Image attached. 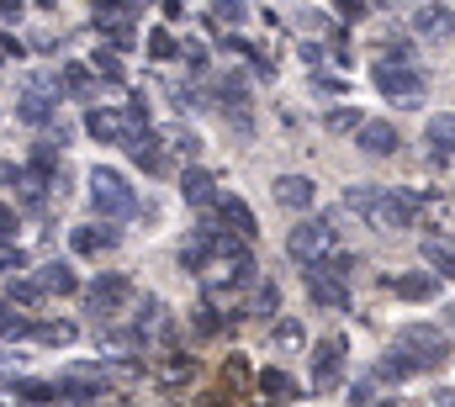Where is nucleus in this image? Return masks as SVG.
<instances>
[{
    "mask_svg": "<svg viewBox=\"0 0 455 407\" xmlns=\"http://www.w3.org/2000/svg\"><path fill=\"white\" fill-rule=\"evenodd\" d=\"M180 196H186V206H218V180L202 164H186L180 170Z\"/></svg>",
    "mask_w": 455,
    "mask_h": 407,
    "instance_id": "4468645a",
    "label": "nucleus"
},
{
    "mask_svg": "<svg viewBox=\"0 0 455 407\" xmlns=\"http://www.w3.org/2000/svg\"><path fill=\"white\" fill-rule=\"evenodd\" d=\"M5 291H11V302H21V307H37L48 297V286H43V281H27V275H11Z\"/></svg>",
    "mask_w": 455,
    "mask_h": 407,
    "instance_id": "393cba45",
    "label": "nucleus"
},
{
    "mask_svg": "<svg viewBox=\"0 0 455 407\" xmlns=\"http://www.w3.org/2000/svg\"><path fill=\"white\" fill-rule=\"evenodd\" d=\"M302 64L318 69V64H323V43H302Z\"/></svg>",
    "mask_w": 455,
    "mask_h": 407,
    "instance_id": "ea45409f",
    "label": "nucleus"
},
{
    "mask_svg": "<svg viewBox=\"0 0 455 407\" xmlns=\"http://www.w3.org/2000/svg\"><path fill=\"white\" fill-rule=\"evenodd\" d=\"M11 392H21L27 403H48V397L59 392V381H32V376H27V381H11Z\"/></svg>",
    "mask_w": 455,
    "mask_h": 407,
    "instance_id": "2f4dec72",
    "label": "nucleus"
},
{
    "mask_svg": "<svg viewBox=\"0 0 455 407\" xmlns=\"http://www.w3.org/2000/svg\"><path fill=\"white\" fill-rule=\"evenodd\" d=\"M307 302L329 307V312H349V281L323 265H307Z\"/></svg>",
    "mask_w": 455,
    "mask_h": 407,
    "instance_id": "0eeeda50",
    "label": "nucleus"
},
{
    "mask_svg": "<svg viewBox=\"0 0 455 407\" xmlns=\"http://www.w3.org/2000/svg\"><path fill=\"white\" fill-rule=\"evenodd\" d=\"M403 302H429L435 291H440V270H408V275H392L387 281Z\"/></svg>",
    "mask_w": 455,
    "mask_h": 407,
    "instance_id": "ddd939ff",
    "label": "nucleus"
},
{
    "mask_svg": "<svg viewBox=\"0 0 455 407\" xmlns=\"http://www.w3.org/2000/svg\"><path fill=\"white\" fill-rule=\"evenodd\" d=\"M392 344H403L424 371H435V365L451 355V339H445V328H435V323H403Z\"/></svg>",
    "mask_w": 455,
    "mask_h": 407,
    "instance_id": "20e7f679",
    "label": "nucleus"
},
{
    "mask_svg": "<svg viewBox=\"0 0 455 407\" xmlns=\"http://www.w3.org/2000/svg\"><path fill=\"white\" fill-rule=\"evenodd\" d=\"M53 96H37V91H32V96H21V101H16V116H21V122H32V127H43V122H53Z\"/></svg>",
    "mask_w": 455,
    "mask_h": 407,
    "instance_id": "4be33fe9",
    "label": "nucleus"
},
{
    "mask_svg": "<svg viewBox=\"0 0 455 407\" xmlns=\"http://www.w3.org/2000/svg\"><path fill=\"white\" fill-rule=\"evenodd\" d=\"M344 206L360 211L371 227H387V233H403L419 222V191H381V186H349L344 191Z\"/></svg>",
    "mask_w": 455,
    "mask_h": 407,
    "instance_id": "f257e3e1",
    "label": "nucleus"
},
{
    "mask_svg": "<svg viewBox=\"0 0 455 407\" xmlns=\"http://www.w3.org/2000/svg\"><path fill=\"white\" fill-rule=\"evenodd\" d=\"M365 403H371V381H360V387L349 392V407H365Z\"/></svg>",
    "mask_w": 455,
    "mask_h": 407,
    "instance_id": "a19ab883",
    "label": "nucleus"
},
{
    "mask_svg": "<svg viewBox=\"0 0 455 407\" xmlns=\"http://www.w3.org/2000/svg\"><path fill=\"white\" fill-rule=\"evenodd\" d=\"M344 333H329V339H318L313 344V387L318 392H334L339 387V376H344Z\"/></svg>",
    "mask_w": 455,
    "mask_h": 407,
    "instance_id": "423d86ee",
    "label": "nucleus"
},
{
    "mask_svg": "<svg viewBox=\"0 0 455 407\" xmlns=\"http://www.w3.org/2000/svg\"><path fill=\"white\" fill-rule=\"evenodd\" d=\"M11 238H16V211L0 206V243H11Z\"/></svg>",
    "mask_w": 455,
    "mask_h": 407,
    "instance_id": "58836bf2",
    "label": "nucleus"
},
{
    "mask_svg": "<svg viewBox=\"0 0 455 407\" xmlns=\"http://www.w3.org/2000/svg\"><path fill=\"white\" fill-rule=\"evenodd\" d=\"M360 122H365V116H360V111H349V106H334V111L323 116V127H329V132H360Z\"/></svg>",
    "mask_w": 455,
    "mask_h": 407,
    "instance_id": "c85d7f7f",
    "label": "nucleus"
},
{
    "mask_svg": "<svg viewBox=\"0 0 455 407\" xmlns=\"http://www.w3.org/2000/svg\"><path fill=\"white\" fill-rule=\"evenodd\" d=\"M275 307H281V286L270 281V286H254V312L259 317H275Z\"/></svg>",
    "mask_w": 455,
    "mask_h": 407,
    "instance_id": "473e14b6",
    "label": "nucleus"
},
{
    "mask_svg": "<svg viewBox=\"0 0 455 407\" xmlns=\"http://www.w3.org/2000/svg\"><path fill=\"white\" fill-rule=\"evenodd\" d=\"M91 206L101 211V217H127L132 206H138V191H132V180L112 170V164H96L91 170Z\"/></svg>",
    "mask_w": 455,
    "mask_h": 407,
    "instance_id": "f03ea898",
    "label": "nucleus"
},
{
    "mask_svg": "<svg viewBox=\"0 0 455 407\" xmlns=\"http://www.w3.org/2000/svg\"><path fill=\"white\" fill-rule=\"evenodd\" d=\"M381 53H387V59H397V64H408V59H413V43H408V37H397V32H387V37H381Z\"/></svg>",
    "mask_w": 455,
    "mask_h": 407,
    "instance_id": "72a5a7b5",
    "label": "nucleus"
},
{
    "mask_svg": "<svg viewBox=\"0 0 455 407\" xmlns=\"http://www.w3.org/2000/svg\"><path fill=\"white\" fill-rule=\"evenodd\" d=\"M218 217H223V227L233 233H243V238H254L259 233V222H254V211L238 202V196H218Z\"/></svg>",
    "mask_w": 455,
    "mask_h": 407,
    "instance_id": "a211bd4d",
    "label": "nucleus"
},
{
    "mask_svg": "<svg viewBox=\"0 0 455 407\" xmlns=\"http://www.w3.org/2000/svg\"><path fill=\"white\" fill-rule=\"evenodd\" d=\"M218 21H243V0H218Z\"/></svg>",
    "mask_w": 455,
    "mask_h": 407,
    "instance_id": "e433bc0d",
    "label": "nucleus"
},
{
    "mask_svg": "<svg viewBox=\"0 0 455 407\" xmlns=\"http://www.w3.org/2000/svg\"><path fill=\"white\" fill-rule=\"evenodd\" d=\"M170 148H175L180 159H196V154H202V138H196L191 127H170Z\"/></svg>",
    "mask_w": 455,
    "mask_h": 407,
    "instance_id": "7c9ffc66",
    "label": "nucleus"
},
{
    "mask_svg": "<svg viewBox=\"0 0 455 407\" xmlns=\"http://www.w3.org/2000/svg\"><path fill=\"white\" fill-rule=\"evenodd\" d=\"M175 53H180V43H175L164 27H154V32H148V59H159V64H164V59H175Z\"/></svg>",
    "mask_w": 455,
    "mask_h": 407,
    "instance_id": "c756f323",
    "label": "nucleus"
},
{
    "mask_svg": "<svg viewBox=\"0 0 455 407\" xmlns=\"http://www.w3.org/2000/svg\"><path fill=\"white\" fill-rule=\"evenodd\" d=\"M297 344H302V323H291V317L275 323V349H297Z\"/></svg>",
    "mask_w": 455,
    "mask_h": 407,
    "instance_id": "f704fd0d",
    "label": "nucleus"
},
{
    "mask_svg": "<svg viewBox=\"0 0 455 407\" xmlns=\"http://www.w3.org/2000/svg\"><path fill=\"white\" fill-rule=\"evenodd\" d=\"M419 371H424V365H419L403 344H392V349L376 360V376H381V381H408V376H419Z\"/></svg>",
    "mask_w": 455,
    "mask_h": 407,
    "instance_id": "dca6fc26",
    "label": "nucleus"
},
{
    "mask_svg": "<svg viewBox=\"0 0 455 407\" xmlns=\"http://www.w3.org/2000/svg\"><path fill=\"white\" fill-rule=\"evenodd\" d=\"M259 392H265L270 403H297V397H302L297 381H291L286 371H259Z\"/></svg>",
    "mask_w": 455,
    "mask_h": 407,
    "instance_id": "aec40b11",
    "label": "nucleus"
},
{
    "mask_svg": "<svg viewBox=\"0 0 455 407\" xmlns=\"http://www.w3.org/2000/svg\"><path fill=\"white\" fill-rule=\"evenodd\" d=\"M355 143H360V154H371V159H392L403 138H397V127H392V122H381V116H365Z\"/></svg>",
    "mask_w": 455,
    "mask_h": 407,
    "instance_id": "1a4fd4ad",
    "label": "nucleus"
},
{
    "mask_svg": "<svg viewBox=\"0 0 455 407\" xmlns=\"http://www.w3.org/2000/svg\"><path fill=\"white\" fill-rule=\"evenodd\" d=\"M0 16H21V0H0Z\"/></svg>",
    "mask_w": 455,
    "mask_h": 407,
    "instance_id": "79ce46f5",
    "label": "nucleus"
},
{
    "mask_svg": "<svg viewBox=\"0 0 455 407\" xmlns=\"http://www.w3.org/2000/svg\"><path fill=\"white\" fill-rule=\"evenodd\" d=\"M107 392V376L96 365H69L59 376V397H101Z\"/></svg>",
    "mask_w": 455,
    "mask_h": 407,
    "instance_id": "9b49d317",
    "label": "nucleus"
},
{
    "mask_svg": "<svg viewBox=\"0 0 455 407\" xmlns=\"http://www.w3.org/2000/svg\"><path fill=\"white\" fill-rule=\"evenodd\" d=\"M424 259L440 275H455V238H424Z\"/></svg>",
    "mask_w": 455,
    "mask_h": 407,
    "instance_id": "5701e85b",
    "label": "nucleus"
},
{
    "mask_svg": "<svg viewBox=\"0 0 455 407\" xmlns=\"http://www.w3.org/2000/svg\"><path fill=\"white\" fill-rule=\"evenodd\" d=\"M376 91H381L392 106H419V101H424V75H419V69H408V64L381 59V64H376Z\"/></svg>",
    "mask_w": 455,
    "mask_h": 407,
    "instance_id": "39448f33",
    "label": "nucleus"
},
{
    "mask_svg": "<svg viewBox=\"0 0 455 407\" xmlns=\"http://www.w3.org/2000/svg\"><path fill=\"white\" fill-rule=\"evenodd\" d=\"M75 254H96V249H116V227H75L69 233Z\"/></svg>",
    "mask_w": 455,
    "mask_h": 407,
    "instance_id": "6ab92c4d",
    "label": "nucleus"
},
{
    "mask_svg": "<svg viewBox=\"0 0 455 407\" xmlns=\"http://www.w3.org/2000/svg\"><path fill=\"white\" fill-rule=\"evenodd\" d=\"M37 281H43L48 291H59V297H64V291H80V275H75V270H69L64 259H53V265H43V270H37Z\"/></svg>",
    "mask_w": 455,
    "mask_h": 407,
    "instance_id": "412c9836",
    "label": "nucleus"
},
{
    "mask_svg": "<svg viewBox=\"0 0 455 407\" xmlns=\"http://www.w3.org/2000/svg\"><path fill=\"white\" fill-rule=\"evenodd\" d=\"M451 323H455V307H451Z\"/></svg>",
    "mask_w": 455,
    "mask_h": 407,
    "instance_id": "c03bdc74",
    "label": "nucleus"
},
{
    "mask_svg": "<svg viewBox=\"0 0 455 407\" xmlns=\"http://www.w3.org/2000/svg\"><path fill=\"white\" fill-rule=\"evenodd\" d=\"M91 69H96L101 80H112V85H122V59H116L112 48H96V53H91Z\"/></svg>",
    "mask_w": 455,
    "mask_h": 407,
    "instance_id": "cd10ccee",
    "label": "nucleus"
},
{
    "mask_svg": "<svg viewBox=\"0 0 455 407\" xmlns=\"http://www.w3.org/2000/svg\"><path fill=\"white\" fill-rule=\"evenodd\" d=\"M424 138H429V159H435V164L455 159V111H440V116H429Z\"/></svg>",
    "mask_w": 455,
    "mask_h": 407,
    "instance_id": "2eb2a0df",
    "label": "nucleus"
},
{
    "mask_svg": "<svg viewBox=\"0 0 455 407\" xmlns=\"http://www.w3.org/2000/svg\"><path fill=\"white\" fill-rule=\"evenodd\" d=\"M85 132H91L96 143H122V138L132 132V116H122L112 106H91V111H85Z\"/></svg>",
    "mask_w": 455,
    "mask_h": 407,
    "instance_id": "9d476101",
    "label": "nucleus"
},
{
    "mask_svg": "<svg viewBox=\"0 0 455 407\" xmlns=\"http://www.w3.org/2000/svg\"><path fill=\"white\" fill-rule=\"evenodd\" d=\"M21 265H27V254L11 249V243H0V275H11V270H21Z\"/></svg>",
    "mask_w": 455,
    "mask_h": 407,
    "instance_id": "c9c22d12",
    "label": "nucleus"
},
{
    "mask_svg": "<svg viewBox=\"0 0 455 407\" xmlns=\"http://www.w3.org/2000/svg\"><path fill=\"white\" fill-rule=\"evenodd\" d=\"M32 339H37V344H75V323L43 317V323H32Z\"/></svg>",
    "mask_w": 455,
    "mask_h": 407,
    "instance_id": "b1692460",
    "label": "nucleus"
},
{
    "mask_svg": "<svg viewBox=\"0 0 455 407\" xmlns=\"http://www.w3.org/2000/svg\"><path fill=\"white\" fill-rule=\"evenodd\" d=\"M286 254H291L297 265H318V259H329V254H334V222H323V217L297 222V227L286 233Z\"/></svg>",
    "mask_w": 455,
    "mask_h": 407,
    "instance_id": "7ed1b4c3",
    "label": "nucleus"
},
{
    "mask_svg": "<svg viewBox=\"0 0 455 407\" xmlns=\"http://www.w3.org/2000/svg\"><path fill=\"white\" fill-rule=\"evenodd\" d=\"M91 75H96V69H85V64H64V69H59L64 91H69V96H80V101L91 96Z\"/></svg>",
    "mask_w": 455,
    "mask_h": 407,
    "instance_id": "a878e982",
    "label": "nucleus"
},
{
    "mask_svg": "<svg viewBox=\"0 0 455 407\" xmlns=\"http://www.w3.org/2000/svg\"><path fill=\"white\" fill-rule=\"evenodd\" d=\"M127 297H132V281H127V275H96V281L85 286V307H91V317H112V312H122Z\"/></svg>",
    "mask_w": 455,
    "mask_h": 407,
    "instance_id": "6e6552de",
    "label": "nucleus"
},
{
    "mask_svg": "<svg viewBox=\"0 0 455 407\" xmlns=\"http://www.w3.org/2000/svg\"><path fill=\"white\" fill-rule=\"evenodd\" d=\"M270 191H275V202L291 206V211H307V206L318 202V180L313 175H281Z\"/></svg>",
    "mask_w": 455,
    "mask_h": 407,
    "instance_id": "f8f14e48",
    "label": "nucleus"
},
{
    "mask_svg": "<svg viewBox=\"0 0 455 407\" xmlns=\"http://www.w3.org/2000/svg\"><path fill=\"white\" fill-rule=\"evenodd\" d=\"M0 339H32V323L5 302H0Z\"/></svg>",
    "mask_w": 455,
    "mask_h": 407,
    "instance_id": "bb28decb",
    "label": "nucleus"
},
{
    "mask_svg": "<svg viewBox=\"0 0 455 407\" xmlns=\"http://www.w3.org/2000/svg\"><path fill=\"white\" fill-rule=\"evenodd\" d=\"M334 11H339L344 21H360L365 16V0H334Z\"/></svg>",
    "mask_w": 455,
    "mask_h": 407,
    "instance_id": "4c0bfd02",
    "label": "nucleus"
},
{
    "mask_svg": "<svg viewBox=\"0 0 455 407\" xmlns=\"http://www.w3.org/2000/svg\"><path fill=\"white\" fill-rule=\"evenodd\" d=\"M413 27H419L424 37H451V32H455V11H451V5H419Z\"/></svg>",
    "mask_w": 455,
    "mask_h": 407,
    "instance_id": "f3484780",
    "label": "nucleus"
},
{
    "mask_svg": "<svg viewBox=\"0 0 455 407\" xmlns=\"http://www.w3.org/2000/svg\"><path fill=\"white\" fill-rule=\"evenodd\" d=\"M381 407H397V403H381Z\"/></svg>",
    "mask_w": 455,
    "mask_h": 407,
    "instance_id": "37998d69",
    "label": "nucleus"
}]
</instances>
